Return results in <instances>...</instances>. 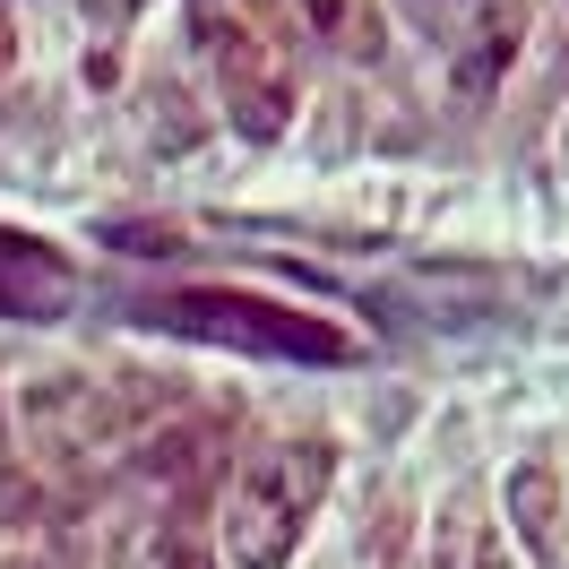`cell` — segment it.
I'll use <instances>...</instances> for the list:
<instances>
[{"instance_id": "cell-1", "label": "cell", "mask_w": 569, "mask_h": 569, "mask_svg": "<svg viewBox=\"0 0 569 569\" xmlns=\"http://www.w3.org/2000/svg\"><path fill=\"white\" fill-rule=\"evenodd\" d=\"M147 328L164 337H199V346H242V355H284V362H355L362 337H346L337 320H311V311H284V302H259V293H233V284H181V293H139L130 302Z\"/></svg>"}, {"instance_id": "cell-2", "label": "cell", "mask_w": 569, "mask_h": 569, "mask_svg": "<svg viewBox=\"0 0 569 569\" xmlns=\"http://www.w3.org/2000/svg\"><path fill=\"white\" fill-rule=\"evenodd\" d=\"M328 466H337L328 440H284V449H268V458L250 466L242 483H233V500H224V543H233V561L242 569H284L302 518H311L320 492H328Z\"/></svg>"}, {"instance_id": "cell-3", "label": "cell", "mask_w": 569, "mask_h": 569, "mask_svg": "<svg viewBox=\"0 0 569 569\" xmlns=\"http://www.w3.org/2000/svg\"><path fill=\"white\" fill-rule=\"evenodd\" d=\"M190 52L208 61L216 104L233 112L242 139H277L284 121H293V78H284V61L259 43V27H250L233 0H190Z\"/></svg>"}, {"instance_id": "cell-4", "label": "cell", "mask_w": 569, "mask_h": 569, "mask_svg": "<svg viewBox=\"0 0 569 569\" xmlns=\"http://www.w3.org/2000/svg\"><path fill=\"white\" fill-rule=\"evenodd\" d=\"M406 18H415L423 36L458 43V87L483 96V87L509 70V52H518L527 0H406Z\"/></svg>"}, {"instance_id": "cell-5", "label": "cell", "mask_w": 569, "mask_h": 569, "mask_svg": "<svg viewBox=\"0 0 569 569\" xmlns=\"http://www.w3.org/2000/svg\"><path fill=\"white\" fill-rule=\"evenodd\" d=\"M78 302V277L61 268V250L0 233V320H61Z\"/></svg>"}, {"instance_id": "cell-6", "label": "cell", "mask_w": 569, "mask_h": 569, "mask_svg": "<svg viewBox=\"0 0 569 569\" xmlns=\"http://www.w3.org/2000/svg\"><path fill=\"white\" fill-rule=\"evenodd\" d=\"M293 27L328 43L337 61H380V9L371 0H293Z\"/></svg>"}, {"instance_id": "cell-7", "label": "cell", "mask_w": 569, "mask_h": 569, "mask_svg": "<svg viewBox=\"0 0 569 569\" xmlns=\"http://www.w3.org/2000/svg\"><path fill=\"white\" fill-rule=\"evenodd\" d=\"M43 543V500L27 483H0V569H27Z\"/></svg>"}, {"instance_id": "cell-8", "label": "cell", "mask_w": 569, "mask_h": 569, "mask_svg": "<svg viewBox=\"0 0 569 569\" xmlns=\"http://www.w3.org/2000/svg\"><path fill=\"white\" fill-rule=\"evenodd\" d=\"M440 569H509V561H500V543L483 535L475 509H449V527H440Z\"/></svg>"}, {"instance_id": "cell-9", "label": "cell", "mask_w": 569, "mask_h": 569, "mask_svg": "<svg viewBox=\"0 0 569 569\" xmlns=\"http://www.w3.org/2000/svg\"><path fill=\"white\" fill-rule=\"evenodd\" d=\"M139 569H216V561L190 543V535H156V543L139 552Z\"/></svg>"}, {"instance_id": "cell-10", "label": "cell", "mask_w": 569, "mask_h": 569, "mask_svg": "<svg viewBox=\"0 0 569 569\" xmlns=\"http://www.w3.org/2000/svg\"><path fill=\"white\" fill-rule=\"evenodd\" d=\"M0 483H9V423H0Z\"/></svg>"}]
</instances>
